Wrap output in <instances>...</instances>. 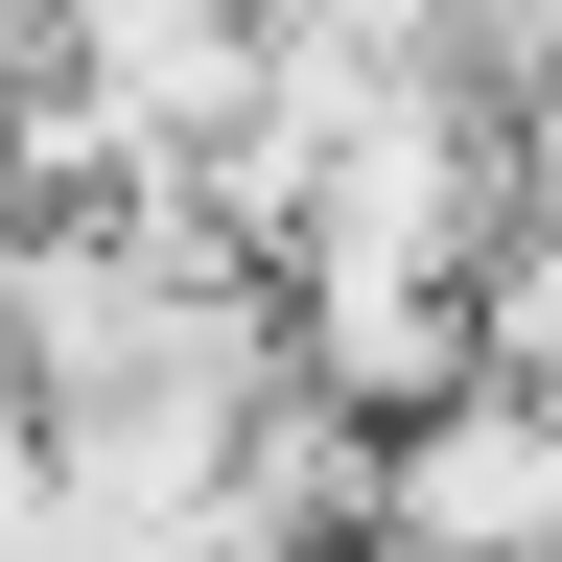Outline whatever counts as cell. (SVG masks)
I'll list each match as a JSON object with an SVG mask.
<instances>
[{
  "label": "cell",
  "mask_w": 562,
  "mask_h": 562,
  "mask_svg": "<svg viewBox=\"0 0 562 562\" xmlns=\"http://www.w3.org/2000/svg\"><path fill=\"white\" fill-rule=\"evenodd\" d=\"M375 539L562 562V398H539V375H446L422 422H375Z\"/></svg>",
  "instance_id": "6da1fadb"
},
{
  "label": "cell",
  "mask_w": 562,
  "mask_h": 562,
  "mask_svg": "<svg viewBox=\"0 0 562 562\" xmlns=\"http://www.w3.org/2000/svg\"><path fill=\"white\" fill-rule=\"evenodd\" d=\"M492 375H539V398H562V188L516 211V258H492Z\"/></svg>",
  "instance_id": "7a4b0ae2"
},
{
  "label": "cell",
  "mask_w": 562,
  "mask_h": 562,
  "mask_svg": "<svg viewBox=\"0 0 562 562\" xmlns=\"http://www.w3.org/2000/svg\"><path fill=\"white\" fill-rule=\"evenodd\" d=\"M516 165L562 188V24H539V70H516Z\"/></svg>",
  "instance_id": "3957f363"
}]
</instances>
